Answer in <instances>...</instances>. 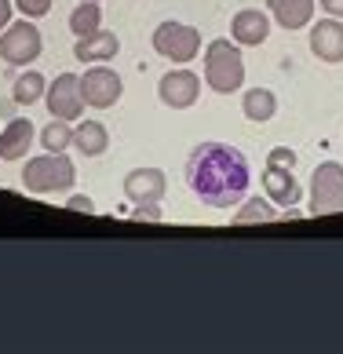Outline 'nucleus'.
<instances>
[{"label": "nucleus", "mask_w": 343, "mask_h": 354, "mask_svg": "<svg viewBox=\"0 0 343 354\" xmlns=\"http://www.w3.org/2000/svg\"><path fill=\"white\" fill-rule=\"evenodd\" d=\"M187 183L212 208L241 205L248 190V161L241 150L227 147V142H201L187 157Z\"/></svg>", "instance_id": "obj_1"}, {"label": "nucleus", "mask_w": 343, "mask_h": 354, "mask_svg": "<svg viewBox=\"0 0 343 354\" xmlns=\"http://www.w3.org/2000/svg\"><path fill=\"white\" fill-rule=\"evenodd\" d=\"M205 81L219 95H234L245 84V59L237 44L230 41H212L205 48Z\"/></svg>", "instance_id": "obj_2"}, {"label": "nucleus", "mask_w": 343, "mask_h": 354, "mask_svg": "<svg viewBox=\"0 0 343 354\" xmlns=\"http://www.w3.org/2000/svg\"><path fill=\"white\" fill-rule=\"evenodd\" d=\"M77 179V168L66 153H48L44 157H33L26 161V172H22V187L30 194H55V190H70Z\"/></svg>", "instance_id": "obj_3"}, {"label": "nucleus", "mask_w": 343, "mask_h": 354, "mask_svg": "<svg viewBox=\"0 0 343 354\" xmlns=\"http://www.w3.org/2000/svg\"><path fill=\"white\" fill-rule=\"evenodd\" d=\"M41 30L22 15V22H8V30L0 33V59L8 66H30V62L41 55Z\"/></svg>", "instance_id": "obj_4"}, {"label": "nucleus", "mask_w": 343, "mask_h": 354, "mask_svg": "<svg viewBox=\"0 0 343 354\" xmlns=\"http://www.w3.org/2000/svg\"><path fill=\"white\" fill-rule=\"evenodd\" d=\"M154 51L172 62H190L201 51V33L187 22H161L154 30Z\"/></svg>", "instance_id": "obj_5"}, {"label": "nucleus", "mask_w": 343, "mask_h": 354, "mask_svg": "<svg viewBox=\"0 0 343 354\" xmlns=\"http://www.w3.org/2000/svg\"><path fill=\"white\" fill-rule=\"evenodd\" d=\"M310 212L325 216V212H343V168L336 161H325L314 168L310 179Z\"/></svg>", "instance_id": "obj_6"}, {"label": "nucleus", "mask_w": 343, "mask_h": 354, "mask_svg": "<svg viewBox=\"0 0 343 354\" xmlns=\"http://www.w3.org/2000/svg\"><path fill=\"white\" fill-rule=\"evenodd\" d=\"M121 91H124V81H121V73L110 70V66H91L84 77H81V95L88 106H95V110H110L117 99H121Z\"/></svg>", "instance_id": "obj_7"}, {"label": "nucleus", "mask_w": 343, "mask_h": 354, "mask_svg": "<svg viewBox=\"0 0 343 354\" xmlns=\"http://www.w3.org/2000/svg\"><path fill=\"white\" fill-rule=\"evenodd\" d=\"M44 102H48L51 117H59V121H77V117L84 113L81 77H73V73H59V77H55V84H48Z\"/></svg>", "instance_id": "obj_8"}, {"label": "nucleus", "mask_w": 343, "mask_h": 354, "mask_svg": "<svg viewBox=\"0 0 343 354\" xmlns=\"http://www.w3.org/2000/svg\"><path fill=\"white\" fill-rule=\"evenodd\" d=\"M157 95H161V102L172 110H187L197 102V95H201V77L190 73V70H168L161 77V84H157Z\"/></svg>", "instance_id": "obj_9"}, {"label": "nucleus", "mask_w": 343, "mask_h": 354, "mask_svg": "<svg viewBox=\"0 0 343 354\" xmlns=\"http://www.w3.org/2000/svg\"><path fill=\"white\" fill-rule=\"evenodd\" d=\"M165 172L161 168H136L124 176V194L131 205H157L165 198Z\"/></svg>", "instance_id": "obj_10"}, {"label": "nucleus", "mask_w": 343, "mask_h": 354, "mask_svg": "<svg viewBox=\"0 0 343 354\" xmlns=\"http://www.w3.org/2000/svg\"><path fill=\"white\" fill-rule=\"evenodd\" d=\"M310 51L322 62H343V22L322 19L310 26Z\"/></svg>", "instance_id": "obj_11"}, {"label": "nucleus", "mask_w": 343, "mask_h": 354, "mask_svg": "<svg viewBox=\"0 0 343 354\" xmlns=\"http://www.w3.org/2000/svg\"><path fill=\"white\" fill-rule=\"evenodd\" d=\"M230 37H234V44H248V48L263 44L270 37V19L256 8H245V11H237L234 22H230Z\"/></svg>", "instance_id": "obj_12"}, {"label": "nucleus", "mask_w": 343, "mask_h": 354, "mask_svg": "<svg viewBox=\"0 0 343 354\" xmlns=\"http://www.w3.org/2000/svg\"><path fill=\"white\" fill-rule=\"evenodd\" d=\"M263 187H267V198L281 208H293L299 205V183L293 176V168H274L267 165V172H263Z\"/></svg>", "instance_id": "obj_13"}, {"label": "nucleus", "mask_w": 343, "mask_h": 354, "mask_svg": "<svg viewBox=\"0 0 343 354\" xmlns=\"http://www.w3.org/2000/svg\"><path fill=\"white\" fill-rule=\"evenodd\" d=\"M33 147V124L30 117H15L4 132H0V161H19Z\"/></svg>", "instance_id": "obj_14"}, {"label": "nucleus", "mask_w": 343, "mask_h": 354, "mask_svg": "<svg viewBox=\"0 0 343 354\" xmlns=\"http://www.w3.org/2000/svg\"><path fill=\"white\" fill-rule=\"evenodd\" d=\"M117 51H121V41H117L113 33L99 30V33H91V37H77L73 59H81V62H106V59L117 55Z\"/></svg>", "instance_id": "obj_15"}, {"label": "nucleus", "mask_w": 343, "mask_h": 354, "mask_svg": "<svg viewBox=\"0 0 343 354\" xmlns=\"http://www.w3.org/2000/svg\"><path fill=\"white\" fill-rule=\"evenodd\" d=\"M270 15L285 30H303L314 15V0H270Z\"/></svg>", "instance_id": "obj_16"}, {"label": "nucleus", "mask_w": 343, "mask_h": 354, "mask_svg": "<svg viewBox=\"0 0 343 354\" xmlns=\"http://www.w3.org/2000/svg\"><path fill=\"white\" fill-rule=\"evenodd\" d=\"M73 147L81 150L84 157H99L102 150L110 147L106 124H99V121H81V124L73 128Z\"/></svg>", "instance_id": "obj_17"}, {"label": "nucleus", "mask_w": 343, "mask_h": 354, "mask_svg": "<svg viewBox=\"0 0 343 354\" xmlns=\"http://www.w3.org/2000/svg\"><path fill=\"white\" fill-rule=\"evenodd\" d=\"M241 110L248 121H270L274 113H278V99H274V91L270 88H252V91H245V99H241Z\"/></svg>", "instance_id": "obj_18"}, {"label": "nucleus", "mask_w": 343, "mask_h": 354, "mask_svg": "<svg viewBox=\"0 0 343 354\" xmlns=\"http://www.w3.org/2000/svg\"><path fill=\"white\" fill-rule=\"evenodd\" d=\"M48 91V81L37 70H26L15 77V84H11V99L19 102V106H33V102H41Z\"/></svg>", "instance_id": "obj_19"}, {"label": "nucleus", "mask_w": 343, "mask_h": 354, "mask_svg": "<svg viewBox=\"0 0 343 354\" xmlns=\"http://www.w3.org/2000/svg\"><path fill=\"white\" fill-rule=\"evenodd\" d=\"M99 22H102V8L95 4V0H81V4L73 8V15H70V33L91 37V33H99Z\"/></svg>", "instance_id": "obj_20"}, {"label": "nucleus", "mask_w": 343, "mask_h": 354, "mask_svg": "<svg viewBox=\"0 0 343 354\" xmlns=\"http://www.w3.org/2000/svg\"><path fill=\"white\" fill-rule=\"evenodd\" d=\"M41 147L48 150V153H66V147H73V128H70V121H51L44 132H41Z\"/></svg>", "instance_id": "obj_21"}, {"label": "nucleus", "mask_w": 343, "mask_h": 354, "mask_svg": "<svg viewBox=\"0 0 343 354\" xmlns=\"http://www.w3.org/2000/svg\"><path fill=\"white\" fill-rule=\"evenodd\" d=\"M267 219H274V208L259 198L245 201V208H237V223H267Z\"/></svg>", "instance_id": "obj_22"}, {"label": "nucleus", "mask_w": 343, "mask_h": 354, "mask_svg": "<svg viewBox=\"0 0 343 354\" xmlns=\"http://www.w3.org/2000/svg\"><path fill=\"white\" fill-rule=\"evenodd\" d=\"M15 8L22 11L26 19H41L51 11V0H15Z\"/></svg>", "instance_id": "obj_23"}, {"label": "nucleus", "mask_w": 343, "mask_h": 354, "mask_svg": "<svg viewBox=\"0 0 343 354\" xmlns=\"http://www.w3.org/2000/svg\"><path fill=\"white\" fill-rule=\"evenodd\" d=\"M267 165H274V168H296V150L274 147V150L267 153Z\"/></svg>", "instance_id": "obj_24"}, {"label": "nucleus", "mask_w": 343, "mask_h": 354, "mask_svg": "<svg viewBox=\"0 0 343 354\" xmlns=\"http://www.w3.org/2000/svg\"><path fill=\"white\" fill-rule=\"evenodd\" d=\"M66 208H73V212H91L95 205H91L88 194H77V198H70V205H66Z\"/></svg>", "instance_id": "obj_25"}, {"label": "nucleus", "mask_w": 343, "mask_h": 354, "mask_svg": "<svg viewBox=\"0 0 343 354\" xmlns=\"http://www.w3.org/2000/svg\"><path fill=\"white\" fill-rule=\"evenodd\" d=\"M322 8H325L333 19H343V0H322Z\"/></svg>", "instance_id": "obj_26"}, {"label": "nucleus", "mask_w": 343, "mask_h": 354, "mask_svg": "<svg viewBox=\"0 0 343 354\" xmlns=\"http://www.w3.org/2000/svg\"><path fill=\"white\" fill-rule=\"evenodd\" d=\"M136 219H161V212H157L154 205H139L136 208Z\"/></svg>", "instance_id": "obj_27"}, {"label": "nucleus", "mask_w": 343, "mask_h": 354, "mask_svg": "<svg viewBox=\"0 0 343 354\" xmlns=\"http://www.w3.org/2000/svg\"><path fill=\"white\" fill-rule=\"evenodd\" d=\"M11 22V0H0V30H8Z\"/></svg>", "instance_id": "obj_28"}, {"label": "nucleus", "mask_w": 343, "mask_h": 354, "mask_svg": "<svg viewBox=\"0 0 343 354\" xmlns=\"http://www.w3.org/2000/svg\"><path fill=\"white\" fill-rule=\"evenodd\" d=\"M95 4H99V0H95Z\"/></svg>", "instance_id": "obj_29"}]
</instances>
